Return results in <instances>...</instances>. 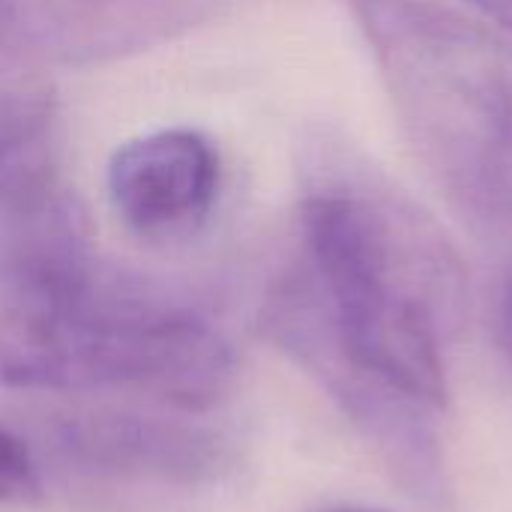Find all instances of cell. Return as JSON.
<instances>
[{
  "instance_id": "1",
  "label": "cell",
  "mask_w": 512,
  "mask_h": 512,
  "mask_svg": "<svg viewBox=\"0 0 512 512\" xmlns=\"http://www.w3.org/2000/svg\"><path fill=\"white\" fill-rule=\"evenodd\" d=\"M297 267L273 291L354 366L444 408V342L459 330L468 276L444 228L369 159L324 144L300 198Z\"/></svg>"
},
{
  "instance_id": "2",
  "label": "cell",
  "mask_w": 512,
  "mask_h": 512,
  "mask_svg": "<svg viewBox=\"0 0 512 512\" xmlns=\"http://www.w3.org/2000/svg\"><path fill=\"white\" fill-rule=\"evenodd\" d=\"M399 126L477 222L512 231V39L426 0H351Z\"/></svg>"
},
{
  "instance_id": "3",
  "label": "cell",
  "mask_w": 512,
  "mask_h": 512,
  "mask_svg": "<svg viewBox=\"0 0 512 512\" xmlns=\"http://www.w3.org/2000/svg\"><path fill=\"white\" fill-rule=\"evenodd\" d=\"M267 330L303 369H309L312 378L321 381L411 495L435 498L444 492L438 435L426 417L435 408L345 360L306 315L285 303H267Z\"/></svg>"
},
{
  "instance_id": "4",
  "label": "cell",
  "mask_w": 512,
  "mask_h": 512,
  "mask_svg": "<svg viewBox=\"0 0 512 512\" xmlns=\"http://www.w3.org/2000/svg\"><path fill=\"white\" fill-rule=\"evenodd\" d=\"M51 453L78 474L198 486L231 465V444L201 423L126 408H78L48 420Z\"/></svg>"
},
{
  "instance_id": "5",
  "label": "cell",
  "mask_w": 512,
  "mask_h": 512,
  "mask_svg": "<svg viewBox=\"0 0 512 512\" xmlns=\"http://www.w3.org/2000/svg\"><path fill=\"white\" fill-rule=\"evenodd\" d=\"M108 195L135 234L156 243L186 240L216 204L219 156L192 129L141 135L111 156Z\"/></svg>"
},
{
  "instance_id": "6",
  "label": "cell",
  "mask_w": 512,
  "mask_h": 512,
  "mask_svg": "<svg viewBox=\"0 0 512 512\" xmlns=\"http://www.w3.org/2000/svg\"><path fill=\"white\" fill-rule=\"evenodd\" d=\"M0 45V204H15L57 183L51 156L54 96Z\"/></svg>"
},
{
  "instance_id": "7",
  "label": "cell",
  "mask_w": 512,
  "mask_h": 512,
  "mask_svg": "<svg viewBox=\"0 0 512 512\" xmlns=\"http://www.w3.org/2000/svg\"><path fill=\"white\" fill-rule=\"evenodd\" d=\"M42 492L39 468L30 447L0 429V504H33Z\"/></svg>"
},
{
  "instance_id": "8",
  "label": "cell",
  "mask_w": 512,
  "mask_h": 512,
  "mask_svg": "<svg viewBox=\"0 0 512 512\" xmlns=\"http://www.w3.org/2000/svg\"><path fill=\"white\" fill-rule=\"evenodd\" d=\"M465 3L474 6L483 18L495 21L498 27L512 33V0H465Z\"/></svg>"
},
{
  "instance_id": "9",
  "label": "cell",
  "mask_w": 512,
  "mask_h": 512,
  "mask_svg": "<svg viewBox=\"0 0 512 512\" xmlns=\"http://www.w3.org/2000/svg\"><path fill=\"white\" fill-rule=\"evenodd\" d=\"M327 512H381V510H369V507H336V510Z\"/></svg>"
},
{
  "instance_id": "10",
  "label": "cell",
  "mask_w": 512,
  "mask_h": 512,
  "mask_svg": "<svg viewBox=\"0 0 512 512\" xmlns=\"http://www.w3.org/2000/svg\"><path fill=\"white\" fill-rule=\"evenodd\" d=\"M507 324H510V333H512V285H510V294H507Z\"/></svg>"
}]
</instances>
